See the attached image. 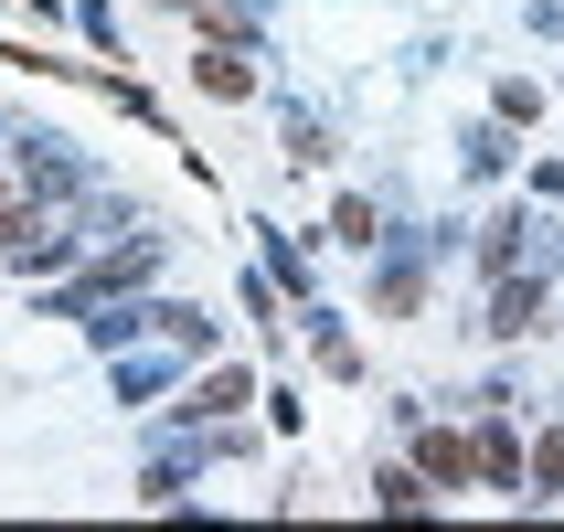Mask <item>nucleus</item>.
<instances>
[{
	"label": "nucleus",
	"mask_w": 564,
	"mask_h": 532,
	"mask_svg": "<svg viewBox=\"0 0 564 532\" xmlns=\"http://www.w3.org/2000/svg\"><path fill=\"white\" fill-rule=\"evenodd\" d=\"M543 479H564V437H554V447H543Z\"/></svg>",
	"instance_id": "f257e3e1"
}]
</instances>
